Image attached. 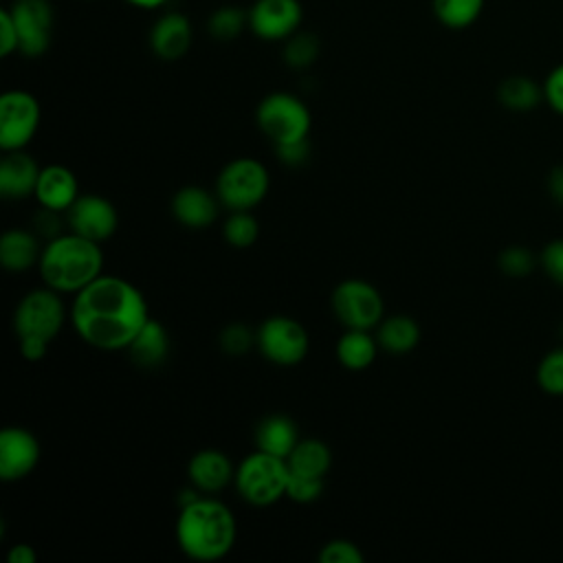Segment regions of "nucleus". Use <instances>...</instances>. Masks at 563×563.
<instances>
[{
  "instance_id": "nucleus-1",
  "label": "nucleus",
  "mask_w": 563,
  "mask_h": 563,
  "mask_svg": "<svg viewBox=\"0 0 563 563\" xmlns=\"http://www.w3.org/2000/svg\"><path fill=\"white\" fill-rule=\"evenodd\" d=\"M147 319L145 295L119 275H99L75 295L70 306V323L77 336L103 352L128 350Z\"/></svg>"
},
{
  "instance_id": "nucleus-2",
  "label": "nucleus",
  "mask_w": 563,
  "mask_h": 563,
  "mask_svg": "<svg viewBox=\"0 0 563 563\" xmlns=\"http://www.w3.org/2000/svg\"><path fill=\"white\" fill-rule=\"evenodd\" d=\"M174 532L176 543L187 559L213 563L233 550L238 523L227 504L200 495L191 504L180 506Z\"/></svg>"
},
{
  "instance_id": "nucleus-3",
  "label": "nucleus",
  "mask_w": 563,
  "mask_h": 563,
  "mask_svg": "<svg viewBox=\"0 0 563 563\" xmlns=\"http://www.w3.org/2000/svg\"><path fill=\"white\" fill-rule=\"evenodd\" d=\"M37 271L44 286L62 295H77L103 275L101 244L73 231L62 233L44 244Z\"/></svg>"
},
{
  "instance_id": "nucleus-4",
  "label": "nucleus",
  "mask_w": 563,
  "mask_h": 563,
  "mask_svg": "<svg viewBox=\"0 0 563 563\" xmlns=\"http://www.w3.org/2000/svg\"><path fill=\"white\" fill-rule=\"evenodd\" d=\"M66 323V306L62 292L42 286L29 290L15 306L13 330L18 336L20 354L37 363L46 356L48 345L57 339Z\"/></svg>"
},
{
  "instance_id": "nucleus-5",
  "label": "nucleus",
  "mask_w": 563,
  "mask_h": 563,
  "mask_svg": "<svg viewBox=\"0 0 563 563\" xmlns=\"http://www.w3.org/2000/svg\"><path fill=\"white\" fill-rule=\"evenodd\" d=\"M288 464L284 457L255 449L235 466L233 486L238 495L251 506H273L286 497Z\"/></svg>"
},
{
  "instance_id": "nucleus-6",
  "label": "nucleus",
  "mask_w": 563,
  "mask_h": 563,
  "mask_svg": "<svg viewBox=\"0 0 563 563\" xmlns=\"http://www.w3.org/2000/svg\"><path fill=\"white\" fill-rule=\"evenodd\" d=\"M271 176L262 161L240 156L229 161L216 178V196L229 211H251L268 194Z\"/></svg>"
},
{
  "instance_id": "nucleus-7",
  "label": "nucleus",
  "mask_w": 563,
  "mask_h": 563,
  "mask_svg": "<svg viewBox=\"0 0 563 563\" xmlns=\"http://www.w3.org/2000/svg\"><path fill=\"white\" fill-rule=\"evenodd\" d=\"M255 123L273 145H282L308 139L312 117L303 99L292 92L277 90L257 103Z\"/></svg>"
},
{
  "instance_id": "nucleus-8",
  "label": "nucleus",
  "mask_w": 563,
  "mask_h": 563,
  "mask_svg": "<svg viewBox=\"0 0 563 563\" xmlns=\"http://www.w3.org/2000/svg\"><path fill=\"white\" fill-rule=\"evenodd\" d=\"M332 312L343 328L372 330L385 317L383 295L367 279H343L336 284L330 297Z\"/></svg>"
},
{
  "instance_id": "nucleus-9",
  "label": "nucleus",
  "mask_w": 563,
  "mask_h": 563,
  "mask_svg": "<svg viewBox=\"0 0 563 563\" xmlns=\"http://www.w3.org/2000/svg\"><path fill=\"white\" fill-rule=\"evenodd\" d=\"M255 336L257 352L273 365L282 367L301 363L310 350V336L306 328L288 314H273L264 319L255 330Z\"/></svg>"
},
{
  "instance_id": "nucleus-10",
  "label": "nucleus",
  "mask_w": 563,
  "mask_h": 563,
  "mask_svg": "<svg viewBox=\"0 0 563 563\" xmlns=\"http://www.w3.org/2000/svg\"><path fill=\"white\" fill-rule=\"evenodd\" d=\"M42 108L33 92L13 88L0 97V150H24L37 134Z\"/></svg>"
},
{
  "instance_id": "nucleus-11",
  "label": "nucleus",
  "mask_w": 563,
  "mask_h": 563,
  "mask_svg": "<svg viewBox=\"0 0 563 563\" xmlns=\"http://www.w3.org/2000/svg\"><path fill=\"white\" fill-rule=\"evenodd\" d=\"M9 13L20 37V53L24 57H40L51 48L55 11L48 0H13Z\"/></svg>"
},
{
  "instance_id": "nucleus-12",
  "label": "nucleus",
  "mask_w": 563,
  "mask_h": 563,
  "mask_svg": "<svg viewBox=\"0 0 563 563\" xmlns=\"http://www.w3.org/2000/svg\"><path fill=\"white\" fill-rule=\"evenodd\" d=\"M303 7L299 0H255L249 7V29L264 42H284L301 29Z\"/></svg>"
},
{
  "instance_id": "nucleus-13",
  "label": "nucleus",
  "mask_w": 563,
  "mask_h": 563,
  "mask_svg": "<svg viewBox=\"0 0 563 563\" xmlns=\"http://www.w3.org/2000/svg\"><path fill=\"white\" fill-rule=\"evenodd\" d=\"M68 231L95 242H106L119 227L117 207L99 194H79V198L64 213Z\"/></svg>"
},
{
  "instance_id": "nucleus-14",
  "label": "nucleus",
  "mask_w": 563,
  "mask_h": 563,
  "mask_svg": "<svg viewBox=\"0 0 563 563\" xmlns=\"http://www.w3.org/2000/svg\"><path fill=\"white\" fill-rule=\"evenodd\" d=\"M42 457L40 440L24 427H4L0 431V479L11 484L29 477Z\"/></svg>"
},
{
  "instance_id": "nucleus-15",
  "label": "nucleus",
  "mask_w": 563,
  "mask_h": 563,
  "mask_svg": "<svg viewBox=\"0 0 563 563\" xmlns=\"http://www.w3.org/2000/svg\"><path fill=\"white\" fill-rule=\"evenodd\" d=\"M150 51L163 62H178L185 57L194 42V26L180 11L161 13L150 29Z\"/></svg>"
},
{
  "instance_id": "nucleus-16",
  "label": "nucleus",
  "mask_w": 563,
  "mask_h": 563,
  "mask_svg": "<svg viewBox=\"0 0 563 563\" xmlns=\"http://www.w3.org/2000/svg\"><path fill=\"white\" fill-rule=\"evenodd\" d=\"M220 200L216 196V191L211 194L209 189L200 187V185H187L180 187L169 202L172 216L176 218L178 224L200 231L211 227L218 220L220 213Z\"/></svg>"
},
{
  "instance_id": "nucleus-17",
  "label": "nucleus",
  "mask_w": 563,
  "mask_h": 563,
  "mask_svg": "<svg viewBox=\"0 0 563 563\" xmlns=\"http://www.w3.org/2000/svg\"><path fill=\"white\" fill-rule=\"evenodd\" d=\"M189 484L205 495H216L224 490L235 479V466L231 457L220 449H202L194 453L187 462Z\"/></svg>"
},
{
  "instance_id": "nucleus-18",
  "label": "nucleus",
  "mask_w": 563,
  "mask_h": 563,
  "mask_svg": "<svg viewBox=\"0 0 563 563\" xmlns=\"http://www.w3.org/2000/svg\"><path fill=\"white\" fill-rule=\"evenodd\" d=\"M40 172L37 161L24 150L4 152L0 161V196L11 202L35 196Z\"/></svg>"
},
{
  "instance_id": "nucleus-19",
  "label": "nucleus",
  "mask_w": 563,
  "mask_h": 563,
  "mask_svg": "<svg viewBox=\"0 0 563 563\" xmlns=\"http://www.w3.org/2000/svg\"><path fill=\"white\" fill-rule=\"evenodd\" d=\"M79 198V183L66 165H46L40 172V180L35 187V200L40 207L68 211L70 205Z\"/></svg>"
},
{
  "instance_id": "nucleus-20",
  "label": "nucleus",
  "mask_w": 563,
  "mask_h": 563,
  "mask_svg": "<svg viewBox=\"0 0 563 563\" xmlns=\"http://www.w3.org/2000/svg\"><path fill=\"white\" fill-rule=\"evenodd\" d=\"M42 238L31 229H7L0 238V264L9 273H26L40 264Z\"/></svg>"
},
{
  "instance_id": "nucleus-21",
  "label": "nucleus",
  "mask_w": 563,
  "mask_h": 563,
  "mask_svg": "<svg viewBox=\"0 0 563 563\" xmlns=\"http://www.w3.org/2000/svg\"><path fill=\"white\" fill-rule=\"evenodd\" d=\"M299 440V427L286 413H271L255 427V449L284 460L290 455Z\"/></svg>"
},
{
  "instance_id": "nucleus-22",
  "label": "nucleus",
  "mask_w": 563,
  "mask_h": 563,
  "mask_svg": "<svg viewBox=\"0 0 563 563\" xmlns=\"http://www.w3.org/2000/svg\"><path fill=\"white\" fill-rule=\"evenodd\" d=\"M169 334L165 325L156 319H147V323L136 332V336L128 345V354L134 365L154 369L161 367L169 356Z\"/></svg>"
},
{
  "instance_id": "nucleus-23",
  "label": "nucleus",
  "mask_w": 563,
  "mask_h": 563,
  "mask_svg": "<svg viewBox=\"0 0 563 563\" xmlns=\"http://www.w3.org/2000/svg\"><path fill=\"white\" fill-rule=\"evenodd\" d=\"M376 341L380 345V350L394 354V356H402L409 354L418 347L420 343V325L413 317L409 314H391V317H383V321L376 325Z\"/></svg>"
},
{
  "instance_id": "nucleus-24",
  "label": "nucleus",
  "mask_w": 563,
  "mask_h": 563,
  "mask_svg": "<svg viewBox=\"0 0 563 563\" xmlns=\"http://www.w3.org/2000/svg\"><path fill=\"white\" fill-rule=\"evenodd\" d=\"M380 345L369 330H354L345 328V332L336 341V358L350 372L367 369L378 354Z\"/></svg>"
},
{
  "instance_id": "nucleus-25",
  "label": "nucleus",
  "mask_w": 563,
  "mask_h": 563,
  "mask_svg": "<svg viewBox=\"0 0 563 563\" xmlns=\"http://www.w3.org/2000/svg\"><path fill=\"white\" fill-rule=\"evenodd\" d=\"M286 464H288L290 473H297L303 477H314V479H325V475L332 466V451L323 440L303 438L290 451V455L286 457Z\"/></svg>"
},
{
  "instance_id": "nucleus-26",
  "label": "nucleus",
  "mask_w": 563,
  "mask_h": 563,
  "mask_svg": "<svg viewBox=\"0 0 563 563\" xmlns=\"http://www.w3.org/2000/svg\"><path fill=\"white\" fill-rule=\"evenodd\" d=\"M497 99L512 112H528L543 99V86L526 75H512L499 84Z\"/></svg>"
},
{
  "instance_id": "nucleus-27",
  "label": "nucleus",
  "mask_w": 563,
  "mask_h": 563,
  "mask_svg": "<svg viewBox=\"0 0 563 563\" xmlns=\"http://www.w3.org/2000/svg\"><path fill=\"white\" fill-rule=\"evenodd\" d=\"M484 2L486 0H431V11L442 26L462 31L477 22L484 11Z\"/></svg>"
},
{
  "instance_id": "nucleus-28",
  "label": "nucleus",
  "mask_w": 563,
  "mask_h": 563,
  "mask_svg": "<svg viewBox=\"0 0 563 563\" xmlns=\"http://www.w3.org/2000/svg\"><path fill=\"white\" fill-rule=\"evenodd\" d=\"M249 26V9L240 4H222L207 18V31L218 42H231Z\"/></svg>"
},
{
  "instance_id": "nucleus-29",
  "label": "nucleus",
  "mask_w": 563,
  "mask_h": 563,
  "mask_svg": "<svg viewBox=\"0 0 563 563\" xmlns=\"http://www.w3.org/2000/svg\"><path fill=\"white\" fill-rule=\"evenodd\" d=\"M282 57H284L286 66H290L295 70L310 68L317 62V57H319V40H317V35L299 29L288 40H284Z\"/></svg>"
},
{
  "instance_id": "nucleus-30",
  "label": "nucleus",
  "mask_w": 563,
  "mask_h": 563,
  "mask_svg": "<svg viewBox=\"0 0 563 563\" xmlns=\"http://www.w3.org/2000/svg\"><path fill=\"white\" fill-rule=\"evenodd\" d=\"M222 238L233 249H249L260 238V224L251 211H231L222 224Z\"/></svg>"
},
{
  "instance_id": "nucleus-31",
  "label": "nucleus",
  "mask_w": 563,
  "mask_h": 563,
  "mask_svg": "<svg viewBox=\"0 0 563 563\" xmlns=\"http://www.w3.org/2000/svg\"><path fill=\"white\" fill-rule=\"evenodd\" d=\"M537 385L550 396H563V347L550 350L539 361Z\"/></svg>"
},
{
  "instance_id": "nucleus-32",
  "label": "nucleus",
  "mask_w": 563,
  "mask_h": 563,
  "mask_svg": "<svg viewBox=\"0 0 563 563\" xmlns=\"http://www.w3.org/2000/svg\"><path fill=\"white\" fill-rule=\"evenodd\" d=\"M218 345L227 356H244L251 347H257V336L255 330L235 321L220 330Z\"/></svg>"
},
{
  "instance_id": "nucleus-33",
  "label": "nucleus",
  "mask_w": 563,
  "mask_h": 563,
  "mask_svg": "<svg viewBox=\"0 0 563 563\" xmlns=\"http://www.w3.org/2000/svg\"><path fill=\"white\" fill-rule=\"evenodd\" d=\"M499 271L508 277H526L528 273H532L537 260L532 255V251H528L526 246H508L499 253Z\"/></svg>"
},
{
  "instance_id": "nucleus-34",
  "label": "nucleus",
  "mask_w": 563,
  "mask_h": 563,
  "mask_svg": "<svg viewBox=\"0 0 563 563\" xmlns=\"http://www.w3.org/2000/svg\"><path fill=\"white\" fill-rule=\"evenodd\" d=\"M319 563H363L365 554L350 539H330L317 554Z\"/></svg>"
},
{
  "instance_id": "nucleus-35",
  "label": "nucleus",
  "mask_w": 563,
  "mask_h": 563,
  "mask_svg": "<svg viewBox=\"0 0 563 563\" xmlns=\"http://www.w3.org/2000/svg\"><path fill=\"white\" fill-rule=\"evenodd\" d=\"M323 493V479L314 477H303L297 473L288 471V482H286V497L295 504H312L321 497Z\"/></svg>"
},
{
  "instance_id": "nucleus-36",
  "label": "nucleus",
  "mask_w": 563,
  "mask_h": 563,
  "mask_svg": "<svg viewBox=\"0 0 563 563\" xmlns=\"http://www.w3.org/2000/svg\"><path fill=\"white\" fill-rule=\"evenodd\" d=\"M539 266L556 286H563V238L552 240L541 249Z\"/></svg>"
},
{
  "instance_id": "nucleus-37",
  "label": "nucleus",
  "mask_w": 563,
  "mask_h": 563,
  "mask_svg": "<svg viewBox=\"0 0 563 563\" xmlns=\"http://www.w3.org/2000/svg\"><path fill=\"white\" fill-rule=\"evenodd\" d=\"M64 224H66V216L64 211H55V209H46L40 207L37 213L33 216V231L44 238L46 242L62 235L64 233Z\"/></svg>"
},
{
  "instance_id": "nucleus-38",
  "label": "nucleus",
  "mask_w": 563,
  "mask_h": 563,
  "mask_svg": "<svg viewBox=\"0 0 563 563\" xmlns=\"http://www.w3.org/2000/svg\"><path fill=\"white\" fill-rule=\"evenodd\" d=\"M275 147V156L288 165V167H301L308 163L310 158V141L301 139V141H292V143H282V145H273Z\"/></svg>"
},
{
  "instance_id": "nucleus-39",
  "label": "nucleus",
  "mask_w": 563,
  "mask_h": 563,
  "mask_svg": "<svg viewBox=\"0 0 563 563\" xmlns=\"http://www.w3.org/2000/svg\"><path fill=\"white\" fill-rule=\"evenodd\" d=\"M543 101L563 117V64L554 66L543 81Z\"/></svg>"
},
{
  "instance_id": "nucleus-40",
  "label": "nucleus",
  "mask_w": 563,
  "mask_h": 563,
  "mask_svg": "<svg viewBox=\"0 0 563 563\" xmlns=\"http://www.w3.org/2000/svg\"><path fill=\"white\" fill-rule=\"evenodd\" d=\"M13 53H20V37L9 9L2 7L0 9V55L9 57Z\"/></svg>"
},
{
  "instance_id": "nucleus-41",
  "label": "nucleus",
  "mask_w": 563,
  "mask_h": 563,
  "mask_svg": "<svg viewBox=\"0 0 563 563\" xmlns=\"http://www.w3.org/2000/svg\"><path fill=\"white\" fill-rule=\"evenodd\" d=\"M7 561L9 563H35L37 561V552L29 543H15L7 552Z\"/></svg>"
},
{
  "instance_id": "nucleus-42",
  "label": "nucleus",
  "mask_w": 563,
  "mask_h": 563,
  "mask_svg": "<svg viewBox=\"0 0 563 563\" xmlns=\"http://www.w3.org/2000/svg\"><path fill=\"white\" fill-rule=\"evenodd\" d=\"M548 194L552 196L554 202L563 205V165H556L548 174Z\"/></svg>"
},
{
  "instance_id": "nucleus-43",
  "label": "nucleus",
  "mask_w": 563,
  "mask_h": 563,
  "mask_svg": "<svg viewBox=\"0 0 563 563\" xmlns=\"http://www.w3.org/2000/svg\"><path fill=\"white\" fill-rule=\"evenodd\" d=\"M128 4L136 7V9H161L165 7L169 0H125Z\"/></svg>"
}]
</instances>
